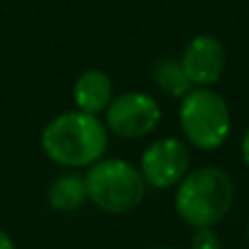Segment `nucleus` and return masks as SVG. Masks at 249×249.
<instances>
[{
	"label": "nucleus",
	"mask_w": 249,
	"mask_h": 249,
	"mask_svg": "<svg viewBox=\"0 0 249 249\" xmlns=\"http://www.w3.org/2000/svg\"><path fill=\"white\" fill-rule=\"evenodd\" d=\"M247 236H249V221H247Z\"/></svg>",
	"instance_id": "obj_15"
},
{
	"label": "nucleus",
	"mask_w": 249,
	"mask_h": 249,
	"mask_svg": "<svg viewBox=\"0 0 249 249\" xmlns=\"http://www.w3.org/2000/svg\"><path fill=\"white\" fill-rule=\"evenodd\" d=\"M151 249H173V247H151Z\"/></svg>",
	"instance_id": "obj_14"
},
{
	"label": "nucleus",
	"mask_w": 249,
	"mask_h": 249,
	"mask_svg": "<svg viewBox=\"0 0 249 249\" xmlns=\"http://www.w3.org/2000/svg\"><path fill=\"white\" fill-rule=\"evenodd\" d=\"M138 168L151 188H175L190 171V151L177 138H158L142 151Z\"/></svg>",
	"instance_id": "obj_6"
},
{
	"label": "nucleus",
	"mask_w": 249,
	"mask_h": 249,
	"mask_svg": "<svg viewBox=\"0 0 249 249\" xmlns=\"http://www.w3.org/2000/svg\"><path fill=\"white\" fill-rule=\"evenodd\" d=\"M234 197V181L223 168L199 166L175 186V210L193 230L214 228L230 214Z\"/></svg>",
	"instance_id": "obj_2"
},
{
	"label": "nucleus",
	"mask_w": 249,
	"mask_h": 249,
	"mask_svg": "<svg viewBox=\"0 0 249 249\" xmlns=\"http://www.w3.org/2000/svg\"><path fill=\"white\" fill-rule=\"evenodd\" d=\"M162 121V109L155 96L140 90H129L114 96L105 109V127L118 138L138 140L153 131Z\"/></svg>",
	"instance_id": "obj_5"
},
{
	"label": "nucleus",
	"mask_w": 249,
	"mask_h": 249,
	"mask_svg": "<svg viewBox=\"0 0 249 249\" xmlns=\"http://www.w3.org/2000/svg\"><path fill=\"white\" fill-rule=\"evenodd\" d=\"M190 249H221V238L214 228H199L190 238Z\"/></svg>",
	"instance_id": "obj_11"
},
{
	"label": "nucleus",
	"mask_w": 249,
	"mask_h": 249,
	"mask_svg": "<svg viewBox=\"0 0 249 249\" xmlns=\"http://www.w3.org/2000/svg\"><path fill=\"white\" fill-rule=\"evenodd\" d=\"M153 83L164 92V94L173 96V99H184L190 90L193 83L188 81L184 68H181L179 59H160L153 68Z\"/></svg>",
	"instance_id": "obj_10"
},
{
	"label": "nucleus",
	"mask_w": 249,
	"mask_h": 249,
	"mask_svg": "<svg viewBox=\"0 0 249 249\" xmlns=\"http://www.w3.org/2000/svg\"><path fill=\"white\" fill-rule=\"evenodd\" d=\"M0 249H16V243L13 238L7 234V230L0 228Z\"/></svg>",
	"instance_id": "obj_13"
},
{
	"label": "nucleus",
	"mask_w": 249,
	"mask_h": 249,
	"mask_svg": "<svg viewBox=\"0 0 249 249\" xmlns=\"http://www.w3.org/2000/svg\"><path fill=\"white\" fill-rule=\"evenodd\" d=\"M107 127L99 116L72 109L46 123L42 129V151L59 166L90 168L107 153Z\"/></svg>",
	"instance_id": "obj_1"
},
{
	"label": "nucleus",
	"mask_w": 249,
	"mask_h": 249,
	"mask_svg": "<svg viewBox=\"0 0 249 249\" xmlns=\"http://www.w3.org/2000/svg\"><path fill=\"white\" fill-rule=\"evenodd\" d=\"M179 127L195 149H219L232 131L228 101L212 88H193L179 103Z\"/></svg>",
	"instance_id": "obj_4"
},
{
	"label": "nucleus",
	"mask_w": 249,
	"mask_h": 249,
	"mask_svg": "<svg viewBox=\"0 0 249 249\" xmlns=\"http://www.w3.org/2000/svg\"><path fill=\"white\" fill-rule=\"evenodd\" d=\"M88 199L107 214L133 212L146 195L140 168L121 158H103L86 173Z\"/></svg>",
	"instance_id": "obj_3"
},
{
	"label": "nucleus",
	"mask_w": 249,
	"mask_h": 249,
	"mask_svg": "<svg viewBox=\"0 0 249 249\" xmlns=\"http://www.w3.org/2000/svg\"><path fill=\"white\" fill-rule=\"evenodd\" d=\"M179 64L193 88H212L225 72L228 51L219 37L201 33L186 44Z\"/></svg>",
	"instance_id": "obj_7"
},
{
	"label": "nucleus",
	"mask_w": 249,
	"mask_h": 249,
	"mask_svg": "<svg viewBox=\"0 0 249 249\" xmlns=\"http://www.w3.org/2000/svg\"><path fill=\"white\" fill-rule=\"evenodd\" d=\"M72 101L79 112L99 116L105 114L109 103L114 101V83L107 72L99 68H88L74 79Z\"/></svg>",
	"instance_id": "obj_8"
},
{
	"label": "nucleus",
	"mask_w": 249,
	"mask_h": 249,
	"mask_svg": "<svg viewBox=\"0 0 249 249\" xmlns=\"http://www.w3.org/2000/svg\"><path fill=\"white\" fill-rule=\"evenodd\" d=\"M241 158H243V162H245V166L249 168V127H247L245 136H243V142H241Z\"/></svg>",
	"instance_id": "obj_12"
},
{
	"label": "nucleus",
	"mask_w": 249,
	"mask_h": 249,
	"mask_svg": "<svg viewBox=\"0 0 249 249\" xmlns=\"http://www.w3.org/2000/svg\"><path fill=\"white\" fill-rule=\"evenodd\" d=\"M48 206L57 212H74L88 201L86 175L64 173L48 186Z\"/></svg>",
	"instance_id": "obj_9"
}]
</instances>
